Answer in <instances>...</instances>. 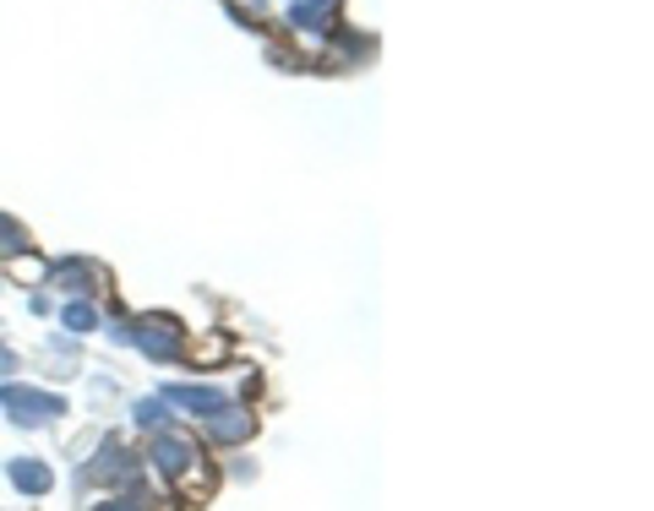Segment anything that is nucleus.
Instances as JSON below:
<instances>
[{
  "label": "nucleus",
  "mask_w": 654,
  "mask_h": 511,
  "mask_svg": "<svg viewBox=\"0 0 654 511\" xmlns=\"http://www.w3.org/2000/svg\"><path fill=\"white\" fill-rule=\"evenodd\" d=\"M17 365H22V359H17V348L0 338V381H6V376H17Z\"/></svg>",
  "instance_id": "4468645a"
},
{
  "label": "nucleus",
  "mask_w": 654,
  "mask_h": 511,
  "mask_svg": "<svg viewBox=\"0 0 654 511\" xmlns=\"http://www.w3.org/2000/svg\"><path fill=\"white\" fill-rule=\"evenodd\" d=\"M164 403L191 409V414H213V409H224V392H213V387H164Z\"/></svg>",
  "instance_id": "6e6552de"
},
{
  "label": "nucleus",
  "mask_w": 654,
  "mask_h": 511,
  "mask_svg": "<svg viewBox=\"0 0 654 511\" xmlns=\"http://www.w3.org/2000/svg\"><path fill=\"white\" fill-rule=\"evenodd\" d=\"M202 430L213 435V441H224V446H235V441H251L257 435V420L240 409V403H224V409H213V414H202Z\"/></svg>",
  "instance_id": "39448f33"
},
{
  "label": "nucleus",
  "mask_w": 654,
  "mask_h": 511,
  "mask_svg": "<svg viewBox=\"0 0 654 511\" xmlns=\"http://www.w3.org/2000/svg\"><path fill=\"white\" fill-rule=\"evenodd\" d=\"M289 6H305V11H333L339 0H289Z\"/></svg>",
  "instance_id": "2eb2a0df"
},
{
  "label": "nucleus",
  "mask_w": 654,
  "mask_h": 511,
  "mask_svg": "<svg viewBox=\"0 0 654 511\" xmlns=\"http://www.w3.org/2000/svg\"><path fill=\"white\" fill-rule=\"evenodd\" d=\"M6 479H11L22 496H50V490H55V468L39 463V457H11V463H6Z\"/></svg>",
  "instance_id": "423d86ee"
},
{
  "label": "nucleus",
  "mask_w": 654,
  "mask_h": 511,
  "mask_svg": "<svg viewBox=\"0 0 654 511\" xmlns=\"http://www.w3.org/2000/svg\"><path fill=\"white\" fill-rule=\"evenodd\" d=\"M98 272L94 261H83V256H66V261H55V283L66 289V294H98Z\"/></svg>",
  "instance_id": "0eeeda50"
},
{
  "label": "nucleus",
  "mask_w": 654,
  "mask_h": 511,
  "mask_svg": "<svg viewBox=\"0 0 654 511\" xmlns=\"http://www.w3.org/2000/svg\"><path fill=\"white\" fill-rule=\"evenodd\" d=\"M0 256H28V229L11 213H0Z\"/></svg>",
  "instance_id": "9d476101"
},
{
  "label": "nucleus",
  "mask_w": 654,
  "mask_h": 511,
  "mask_svg": "<svg viewBox=\"0 0 654 511\" xmlns=\"http://www.w3.org/2000/svg\"><path fill=\"white\" fill-rule=\"evenodd\" d=\"M153 468L164 479H191V468H202V463H196V446L191 441H181V435H153Z\"/></svg>",
  "instance_id": "20e7f679"
},
{
  "label": "nucleus",
  "mask_w": 654,
  "mask_h": 511,
  "mask_svg": "<svg viewBox=\"0 0 654 511\" xmlns=\"http://www.w3.org/2000/svg\"><path fill=\"white\" fill-rule=\"evenodd\" d=\"M131 414H137V425L148 430V435H170V425H175V420H170V403H164V398H142V403H137Z\"/></svg>",
  "instance_id": "1a4fd4ad"
},
{
  "label": "nucleus",
  "mask_w": 654,
  "mask_h": 511,
  "mask_svg": "<svg viewBox=\"0 0 654 511\" xmlns=\"http://www.w3.org/2000/svg\"><path fill=\"white\" fill-rule=\"evenodd\" d=\"M61 322H66L72 333H94V327H98V311L88 305V300H72V305L61 311Z\"/></svg>",
  "instance_id": "9b49d317"
},
{
  "label": "nucleus",
  "mask_w": 654,
  "mask_h": 511,
  "mask_svg": "<svg viewBox=\"0 0 654 511\" xmlns=\"http://www.w3.org/2000/svg\"><path fill=\"white\" fill-rule=\"evenodd\" d=\"M115 338L137 343V348H142L148 359H159V365H175V359L186 354V327L170 322V316H142V322H131V327H115Z\"/></svg>",
  "instance_id": "f257e3e1"
},
{
  "label": "nucleus",
  "mask_w": 654,
  "mask_h": 511,
  "mask_svg": "<svg viewBox=\"0 0 654 511\" xmlns=\"http://www.w3.org/2000/svg\"><path fill=\"white\" fill-rule=\"evenodd\" d=\"M98 511H148V501H142V490H131V496H109Z\"/></svg>",
  "instance_id": "ddd939ff"
},
{
  "label": "nucleus",
  "mask_w": 654,
  "mask_h": 511,
  "mask_svg": "<svg viewBox=\"0 0 654 511\" xmlns=\"http://www.w3.org/2000/svg\"><path fill=\"white\" fill-rule=\"evenodd\" d=\"M289 22H294V28H317V33H328V28H333V11H305V6H289Z\"/></svg>",
  "instance_id": "f8f14e48"
},
{
  "label": "nucleus",
  "mask_w": 654,
  "mask_h": 511,
  "mask_svg": "<svg viewBox=\"0 0 654 511\" xmlns=\"http://www.w3.org/2000/svg\"><path fill=\"white\" fill-rule=\"evenodd\" d=\"M0 409L11 414V425L39 430V425H55V420L66 414V398H61V392H39V387L0 381Z\"/></svg>",
  "instance_id": "f03ea898"
},
{
  "label": "nucleus",
  "mask_w": 654,
  "mask_h": 511,
  "mask_svg": "<svg viewBox=\"0 0 654 511\" xmlns=\"http://www.w3.org/2000/svg\"><path fill=\"white\" fill-rule=\"evenodd\" d=\"M88 479H94V485H109V490H137L142 463H137L120 441H104L94 452V463H88Z\"/></svg>",
  "instance_id": "7ed1b4c3"
}]
</instances>
